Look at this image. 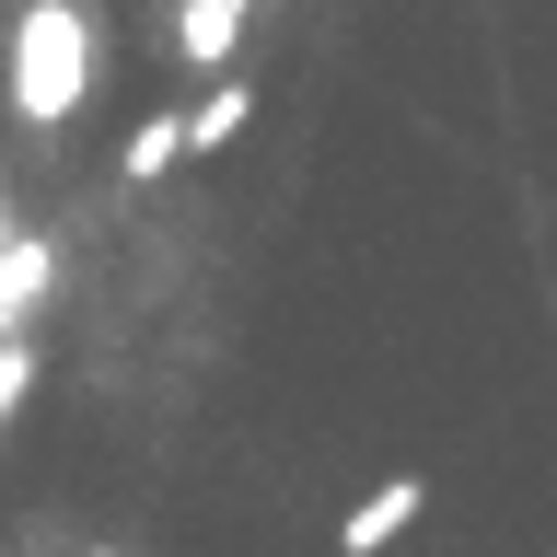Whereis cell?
I'll use <instances>...</instances> for the list:
<instances>
[{
    "mask_svg": "<svg viewBox=\"0 0 557 557\" xmlns=\"http://www.w3.org/2000/svg\"><path fill=\"white\" fill-rule=\"evenodd\" d=\"M47 278H59V244H47V233H12V256H0V337L47 302Z\"/></svg>",
    "mask_w": 557,
    "mask_h": 557,
    "instance_id": "5",
    "label": "cell"
},
{
    "mask_svg": "<svg viewBox=\"0 0 557 557\" xmlns=\"http://www.w3.org/2000/svg\"><path fill=\"white\" fill-rule=\"evenodd\" d=\"M418 511H430V476H383L372 499H360V511L337 522V557H383V546H395V534H407Z\"/></svg>",
    "mask_w": 557,
    "mask_h": 557,
    "instance_id": "3",
    "label": "cell"
},
{
    "mask_svg": "<svg viewBox=\"0 0 557 557\" xmlns=\"http://www.w3.org/2000/svg\"><path fill=\"white\" fill-rule=\"evenodd\" d=\"M94 94V24L82 0H24L12 12V116L24 128H70Z\"/></svg>",
    "mask_w": 557,
    "mask_h": 557,
    "instance_id": "1",
    "label": "cell"
},
{
    "mask_svg": "<svg viewBox=\"0 0 557 557\" xmlns=\"http://www.w3.org/2000/svg\"><path fill=\"white\" fill-rule=\"evenodd\" d=\"M244 12H256V0H174V70L221 82V59L244 47Z\"/></svg>",
    "mask_w": 557,
    "mask_h": 557,
    "instance_id": "2",
    "label": "cell"
},
{
    "mask_svg": "<svg viewBox=\"0 0 557 557\" xmlns=\"http://www.w3.org/2000/svg\"><path fill=\"white\" fill-rule=\"evenodd\" d=\"M0 256H12V209H0Z\"/></svg>",
    "mask_w": 557,
    "mask_h": 557,
    "instance_id": "8",
    "label": "cell"
},
{
    "mask_svg": "<svg viewBox=\"0 0 557 557\" xmlns=\"http://www.w3.org/2000/svg\"><path fill=\"white\" fill-rule=\"evenodd\" d=\"M174 163H186V116L163 104V116H139V128H128V151H116V174H128V186H163Z\"/></svg>",
    "mask_w": 557,
    "mask_h": 557,
    "instance_id": "6",
    "label": "cell"
},
{
    "mask_svg": "<svg viewBox=\"0 0 557 557\" xmlns=\"http://www.w3.org/2000/svg\"><path fill=\"white\" fill-rule=\"evenodd\" d=\"M24 383H35V348H24V337H0V418L24 407Z\"/></svg>",
    "mask_w": 557,
    "mask_h": 557,
    "instance_id": "7",
    "label": "cell"
},
{
    "mask_svg": "<svg viewBox=\"0 0 557 557\" xmlns=\"http://www.w3.org/2000/svg\"><path fill=\"white\" fill-rule=\"evenodd\" d=\"M244 116H256V82H209V94L186 104V163H221L244 139Z\"/></svg>",
    "mask_w": 557,
    "mask_h": 557,
    "instance_id": "4",
    "label": "cell"
}]
</instances>
